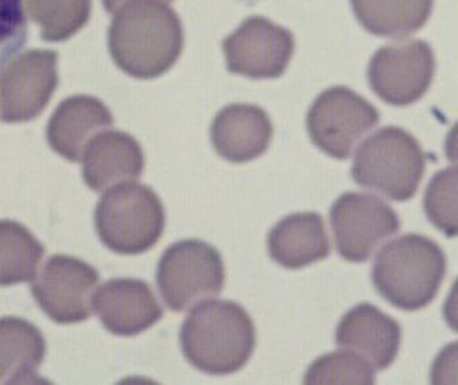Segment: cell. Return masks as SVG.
Instances as JSON below:
<instances>
[{
  "mask_svg": "<svg viewBox=\"0 0 458 385\" xmlns=\"http://www.w3.org/2000/svg\"><path fill=\"white\" fill-rule=\"evenodd\" d=\"M107 45L122 72L154 79L179 59L184 45L182 23L163 0H127L113 14Z\"/></svg>",
  "mask_w": 458,
  "mask_h": 385,
  "instance_id": "6da1fadb",
  "label": "cell"
},
{
  "mask_svg": "<svg viewBox=\"0 0 458 385\" xmlns=\"http://www.w3.org/2000/svg\"><path fill=\"white\" fill-rule=\"evenodd\" d=\"M179 342L186 360L208 374L238 372L256 346L250 315L234 301L199 303L184 319Z\"/></svg>",
  "mask_w": 458,
  "mask_h": 385,
  "instance_id": "7a4b0ae2",
  "label": "cell"
},
{
  "mask_svg": "<svg viewBox=\"0 0 458 385\" xmlns=\"http://www.w3.org/2000/svg\"><path fill=\"white\" fill-rule=\"evenodd\" d=\"M445 269L447 260L437 242L419 233H406L381 247L370 278L385 301L415 312L437 297Z\"/></svg>",
  "mask_w": 458,
  "mask_h": 385,
  "instance_id": "3957f363",
  "label": "cell"
},
{
  "mask_svg": "<svg viewBox=\"0 0 458 385\" xmlns=\"http://www.w3.org/2000/svg\"><path fill=\"white\" fill-rule=\"evenodd\" d=\"M426 168V152L408 131L386 125L372 133L354 152L351 175L363 188L392 201L415 195Z\"/></svg>",
  "mask_w": 458,
  "mask_h": 385,
  "instance_id": "277c9868",
  "label": "cell"
},
{
  "mask_svg": "<svg viewBox=\"0 0 458 385\" xmlns=\"http://www.w3.org/2000/svg\"><path fill=\"white\" fill-rule=\"evenodd\" d=\"M100 242L118 254H140L154 247L165 229V208L157 193L140 183L111 186L95 208Z\"/></svg>",
  "mask_w": 458,
  "mask_h": 385,
  "instance_id": "5b68a950",
  "label": "cell"
},
{
  "mask_svg": "<svg viewBox=\"0 0 458 385\" xmlns=\"http://www.w3.org/2000/svg\"><path fill=\"white\" fill-rule=\"evenodd\" d=\"M156 281L166 306L182 312L222 292L224 261L213 245L197 238L181 240L163 252Z\"/></svg>",
  "mask_w": 458,
  "mask_h": 385,
  "instance_id": "8992f818",
  "label": "cell"
},
{
  "mask_svg": "<svg viewBox=\"0 0 458 385\" xmlns=\"http://www.w3.org/2000/svg\"><path fill=\"white\" fill-rule=\"evenodd\" d=\"M379 122V111L345 86L324 90L310 106L306 129L311 141L335 159H347L352 147Z\"/></svg>",
  "mask_w": 458,
  "mask_h": 385,
  "instance_id": "52a82bcc",
  "label": "cell"
},
{
  "mask_svg": "<svg viewBox=\"0 0 458 385\" xmlns=\"http://www.w3.org/2000/svg\"><path fill=\"white\" fill-rule=\"evenodd\" d=\"M435 75V54L424 39L385 45L369 61V84L386 104L408 106L426 95Z\"/></svg>",
  "mask_w": 458,
  "mask_h": 385,
  "instance_id": "ba28073f",
  "label": "cell"
},
{
  "mask_svg": "<svg viewBox=\"0 0 458 385\" xmlns=\"http://www.w3.org/2000/svg\"><path fill=\"white\" fill-rule=\"evenodd\" d=\"M329 220L336 249L347 261H367L401 226L395 210L385 201L358 192L342 193L331 206Z\"/></svg>",
  "mask_w": 458,
  "mask_h": 385,
  "instance_id": "9c48e42d",
  "label": "cell"
},
{
  "mask_svg": "<svg viewBox=\"0 0 458 385\" xmlns=\"http://www.w3.org/2000/svg\"><path fill=\"white\" fill-rule=\"evenodd\" d=\"M222 50L229 72L250 79H277L288 68L295 38L268 18L249 16L224 38Z\"/></svg>",
  "mask_w": 458,
  "mask_h": 385,
  "instance_id": "30bf717a",
  "label": "cell"
},
{
  "mask_svg": "<svg viewBox=\"0 0 458 385\" xmlns=\"http://www.w3.org/2000/svg\"><path fill=\"white\" fill-rule=\"evenodd\" d=\"M32 283V295L39 308L59 324L86 321L91 297L98 285V272L86 261L55 254L47 260Z\"/></svg>",
  "mask_w": 458,
  "mask_h": 385,
  "instance_id": "8fae6325",
  "label": "cell"
},
{
  "mask_svg": "<svg viewBox=\"0 0 458 385\" xmlns=\"http://www.w3.org/2000/svg\"><path fill=\"white\" fill-rule=\"evenodd\" d=\"M57 54L29 50L11 59L0 72V118L27 122L36 118L57 88Z\"/></svg>",
  "mask_w": 458,
  "mask_h": 385,
  "instance_id": "7c38bea8",
  "label": "cell"
},
{
  "mask_svg": "<svg viewBox=\"0 0 458 385\" xmlns=\"http://www.w3.org/2000/svg\"><path fill=\"white\" fill-rule=\"evenodd\" d=\"M91 306L106 329L122 337L148 329L163 315L152 288L134 278L106 281L93 294Z\"/></svg>",
  "mask_w": 458,
  "mask_h": 385,
  "instance_id": "4fadbf2b",
  "label": "cell"
},
{
  "mask_svg": "<svg viewBox=\"0 0 458 385\" xmlns=\"http://www.w3.org/2000/svg\"><path fill=\"white\" fill-rule=\"evenodd\" d=\"M336 346L365 358L374 369H386L401 346V326L377 306L361 303L352 306L338 322Z\"/></svg>",
  "mask_w": 458,
  "mask_h": 385,
  "instance_id": "5bb4252c",
  "label": "cell"
},
{
  "mask_svg": "<svg viewBox=\"0 0 458 385\" xmlns=\"http://www.w3.org/2000/svg\"><path fill=\"white\" fill-rule=\"evenodd\" d=\"M209 133L220 158L233 163H247L268 149L272 122L259 106L229 104L215 115Z\"/></svg>",
  "mask_w": 458,
  "mask_h": 385,
  "instance_id": "9a60e30c",
  "label": "cell"
},
{
  "mask_svg": "<svg viewBox=\"0 0 458 385\" xmlns=\"http://www.w3.org/2000/svg\"><path fill=\"white\" fill-rule=\"evenodd\" d=\"M81 161L82 179L93 192L134 181L145 167L140 143L122 131H102L95 134L86 145Z\"/></svg>",
  "mask_w": 458,
  "mask_h": 385,
  "instance_id": "2e32d148",
  "label": "cell"
},
{
  "mask_svg": "<svg viewBox=\"0 0 458 385\" xmlns=\"http://www.w3.org/2000/svg\"><path fill=\"white\" fill-rule=\"evenodd\" d=\"M111 124V111L98 98L73 95L55 107L47 125V140L57 154L75 163L89 140Z\"/></svg>",
  "mask_w": 458,
  "mask_h": 385,
  "instance_id": "e0dca14e",
  "label": "cell"
},
{
  "mask_svg": "<svg viewBox=\"0 0 458 385\" xmlns=\"http://www.w3.org/2000/svg\"><path fill=\"white\" fill-rule=\"evenodd\" d=\"M267 249L276 263L292 270L324 260L331 252L324 218L315 211L286 215L268 231Z\"/></svg>",
  "mask_w": 458,
  "mask_h": 385,
  "instance_id": "ac0fdd59",
  "label": "cell"
},
{
  "mask_svg": "<svg viewBox=\"0 0 458 385\" xmlns=\"http://www.w3.org/2000/svg\"><path fill=\"white\" fill-rule=\"evenodd\" d=\"M45 358V338L29 321L0 319V383L41 381L36 376Z\"/></svg>",
  "mask_w": 458,
  "mask_h": 385,
  "instance_id": "d6986e66",
  "label": "cell"
},
{
  "mask_svg": "<svg viewBox=\"0 0 458 385\" xmlns=\"http://www.w3.org/2000/svg\"><path fill=\"white\" fill-rule=\"evenodd\" d=\"M360 25L383 38H404L429 18L433 0H351Z\"/></svg>",
  "mask_w": 458,
  "mask_h": 385,
  "instance_id": "ffe728a7",
  "label": "cell"
},
{
  "mask_svg": "<svg viewBox=\"0 0 458 385\" xmlns=\"http://www.w3.org/2000/svg\"><path fill=\"white\" fill-rule=\"evenodd\" d=\"M43 245L32 233L14 222L0 220V285L32 281L43 256Z\"/></svg>",
  "mask_w": 458,
  "mask_h": 385,
  "instance_id": "44dd1931",
  "label": "cell"
},
{
  "mask_svg": "<svg viewBox=\"0 0 458 385\" xmlns=\"http://www.w3.org/2000/svg\"><path fill=\"white\" fill-rule=\"evenodd\" d=\"M23 11L47 41H64L89 20L91 0H21Z\"/></svg>",
  "mask_w": 458,
  "mask_h": 385,
  "instance_id": "7402d4cb",
  "label": "cell"
},
{
  "mask_svg": "<svg viewBox=\"0 0 458 385\" xmlns=\"http://www.w3.org/2000/svg\"><path fill=\"white\" fill-rule=\"evenodd\" d=\"M374 367L352 351H333L318 356L306 371L304 383H374Z\"/></svg>",
  "mask_w": 458,
  "mask_h": 385,
  "instance_id": "603a6c76",
  "label": "cell"
},
{
  "mask_svg": "<svg viewBox=\"0 0 458 385\" xmlns=\"http://www.w3.org/2000/svg\"><path fill=\"white\" fill-rule=\"evenodd\" d=\"M424 210L437 229L447 236L456 235V167L433 175L424 193Z\"/></svg>",
  "mask_w": 458,
  "mask_h": 385,
  "instance_id": "cb8c5ba5",
  "label": "cell"
},
{
  "mask_svg": "<svg viewBox=\"0 0 458 385\" xmlns=\"http://www.w3.org/2000/svg\"><path fill=\"white\" fill-rule=\"evenodd\" d=\"M25 41V11L21 0H0V68Z\"/></svg>",
  "mask_w": 458,
  "mask_h": 385,
  "instance_id": "d4e9b609",
  "label": "cell"
},
{
  "mask_svg": "<svg viewBox=\"0 0 458 385\" xmlns=\"http://www.w3.org/2000/svg\"><path fill=\"white\" fill-rule=\"evenodd\" d=\"M123 2H127V0H102L106 11H109V13H114Z\"/></svg>",
  "mask_w": 458,
  "mask_h": 385,
  "instance_id": "484cf974",
  "label": "cell"
}]
</instances>
